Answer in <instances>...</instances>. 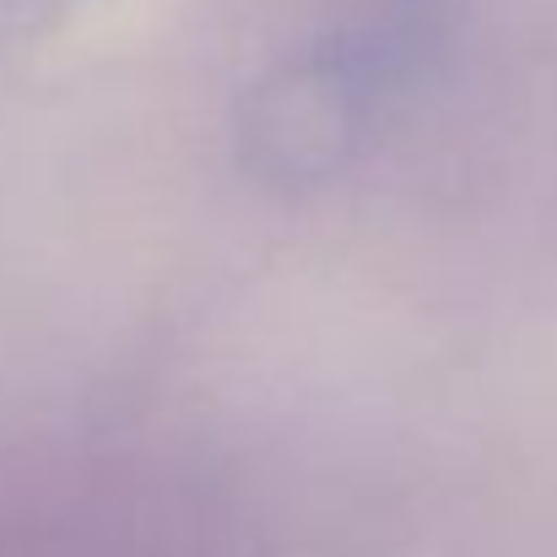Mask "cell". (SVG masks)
I'll list each match as a JSON object with an SVG mask.
<instances>
[{
  "label": "cell",
  "mask_w": 557,
  "mask_h": 557,
  "mask_svg": "<svg viewBox=\"0 0 557 557\" xmlns=\"http://www.w3.org/2000/svg\"><path fill=\"white\" fill-rule=\"evenodd\" d=\"M444 44L433 0H373L260 71L238 98V163L282 195L347 174Z\"/></svg>",
  "instance_id": "1"
}]
</instances>
